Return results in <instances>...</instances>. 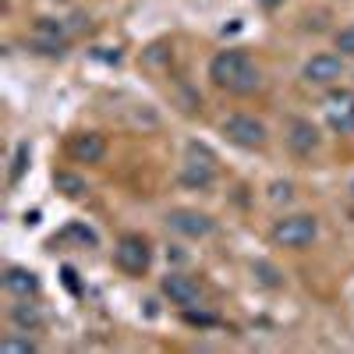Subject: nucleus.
<instances>
[{"mask_svg":"<svg viewBox=\"0 0 354 354\" xmlns=\"http://www.w3.org/2000/svg\"><path fill=\"white\" fill-rule=\"evenodd\" d=\"M273 198H290V185H273Z\"/></svg>","mask_w":354,"mask_h":354,"instance_id":"nucleus-22","label":"nucleus"},{"mask_svg":"<svg viewBox=\"0 0 354 354\" xmlns=\"http://www.w3.org/2000/svg\"><path fill=\"white\" fill-rule=\"evenodd\" d=\"M337 50L347 53V57H354V25H351V28H340V32H337Z\"/></svg>","mask_w":354,"mask_h":354,"instance_id":"nucleus-20","label":"nucleus"},{"mask_svg":"<svg viewBox=\"0 0 354 354\" xmlns=\"http://www.w3.org/2000/svg\"><path fill=\"white\" fill-rule=\"evenodd\" d=\"M0 351L4 354H36L39 344L36 340H21V337H4L0 340Z\"/></svg>","mask_w":354,"mask_h":354,"instance_id":"nucleus-17","label":"nucleus"},{"mask_svg":"<svg viewBox=\"0 0 354 354\" xmlns=\"http://www.w3.org/2000/svg\"><path fill=\"white\" fill-rule=\"evenodd\" d=\"M68 241H78V248H96L100 238H96V230H93V227H85V223L75 220V223H68L61 234H53V238H50L53 248H57V245H68Z\"/></svg>","mask_w":354,"mask_h":354,"instance_id":"nucleus-14","label":"nucleus"},{"mask_svg":"<svg viewBox=\"0 0 354 354\" xmlns=\"http://www.w3.org/2000/svg\"><path fill=\"white\" fill-rule=\"evenodd\" d=\"M185 322H192V326H216V315H209V312H195V308H185Z\"/></svg>","mask_w":354,"mask_h":354,"instance_id":"nucleus-19","label":"nucleus"},{"mask_svg":"<svg viewBox=\"0 0 354 354\" xmlns=\"http://www.w3.org/2000/svg\"><path fill=\"white\" fill-rule=\"evenodd\" d=\"M301 78L308 85H337L344 78V61L337 53H315L312 61H305Z\"/></svg>","mask_w":354,"mask_h":354,"instance_id":"nucleus-8","label":"nucleus"},{"mask_svg":"<svg viewBox=\"0 0 354 354\" xmlns=\"http://www.w3.org/2000/svg\"><path fill=\"white\" fill-rule=\"evenodd\" d=\"M220 131L227 135V142L241 145V149H262L266 138H270L266 124H262V121H255L252 113H230L227 121L220 124Z\"/></svg>","mask_w":354,"mask_h":354,"instance_id":"nucleus-5","label":"nucleus"},{"mask_svg":"<svg viewBox=\"0 0 354 354\" xmlns=\"http://www.w3.org/2000/svg\"><path fill=\"white\" fill-rule=\"evenodd\" d=\"M270 238H273V245H283V248H308L319 238V220L308 216V213L283 216V220L273 223Z\"/></svg>","mask_w":354,"mask_h":354,"instance_id":"nucleus-3","label":"nucleus"},{"mask_svg":"<svg viewBox=\"0 0 354 354\" xmlns=\"http://www.w3.org/2000/svg\"><path fill=\"white\" fill-rule=\"evenodd\" d=\"M75 277H78V273L71 270V266H64V283H68V287H71V290L78 294V280H75Z\"/></svg>","mask_w":354,"mask_h":354,"instance_id":"nucleus-21","label":"nucleus"},{"mask_svg":"<svg viewBox=\"0 0 354 354\" xmlns=\"http://www.w3.org/2000/svg\"><path fill=\"white\" fill-rule=\"evenodd\" d=\"M113 266L128 277H145L153 266V248L149 241L142 238V234H124L121 241L113 248Z\"/></svg>","mask_w":354,"mask_h":354,"instance_id":"nucleus-2","label":"nucleus"},{"mask_svg":"<svg viewBox=\"0 0 354 354\" xmlns=\"http://www.w3.org/2000/svg\"><path fill=\"white\" fill-rule=\"evenodd\" d=\"M68 156L75 163H100L106 156V138L100 131H78L68 138Z\"/></svg>","mask_w":354,"mask_h":354,"instance_id":"nucleus-10","label":"nucleus"},{"mask_svg":"<svg viewBox=\"0 0 354 354\" xmlns=\"http://www.w3.org/2000/svg\"><path fill=\"white\" fill-rule=\"evenodd\" d=\"M213 181H216V156L205 149V145L192 142V145H188V163H185V170H181V185L205 192Z\"/></svg>","mask_w":354,"mask_h":354,"instance_id":"nucleus-4","label":"nucleus"},{"mask_svg":"<svg viewBox=\"0 0 354 354\" xmlns=\"http://www.w3.org/2000/svg\"><path fill=\"white\" fill-rule=\"evenodd\" d=\"M4 290L15 294V298H36V294H39V277L32 270H25V266H8Z\"/></svg>","mask_w":354,"mask_h":354,"instance_id":"nucleus-13","label":"nucleus"},{"mask_svg":"<svg viewBox=\"0 0 354 354\" xmlns=\"http://www.w3.org/2000/svg\"><path fill=\"white\" fill-rule=\"evenodd\" d=\"M25 167H28V145L21 142L18 149H15V167H11V185H18V181H21V174H25Z\"/></svg>","mask_w":354,"mask_h":354,"instance_id":"nucleus-18","label":"nucleus"},{"mask_svg":"<svg viewBox=\"0 0 354 354\" xmlns=\"http://www.w3.org/2000/svg\"><path fill=\"white\" fill-rule=\"evenodd\" d=\"M255 4H262V8H266V11H277V8H280V4H283V0H255Z\"/></svg>","mask_w":354,"mask_h":354,"instance_id":"nucleus-23","label":"nucleus"},{"mask_svg":"<svg viewBox=\"0 0 354 354\" xmlns=\"http://www.w3.org/2000/svg\"><path fill=\"white\" fill-rule=\"evenodd\" d=\"M11 322H15V326L18 330H39L43 326V312L36 308V305H28V298H21V305H15L11 308Z\"/></svg>","mask_w":354,"mask_h":354,"instance_id":"nucleus-15","label":"nucleus"},{"mask_svg":"<svg viewBox=\"0 0 354 354\" xmlns=\"http://www.w3.org/2000/svg\"><path fill=\"white\" fill-rule=\"evenodd\" d=\"M287 145L294 156H312L319 149V128L312 121H301V117H294L287 124Z\"/></svg>","mask_w":354,"mask_h":354,"instance_id":"nucleus-12","label":"nucleus"},{"mask_svg":"<svg viewBox=\"0 0 354 354\" xmlns=\"http://www.w3.org/2000/svg\"><path fill=\"white\" fill-rule=\"evenodd\" d=\"M167 227H170L174 234H181V238L198 241V238H209L216 223H213V216H205V213H198V209H170V213H167Z\"/></svg>","mask_w":354,"mask_h":354,"instance_id":"nucleus-7","label":"nucleus"},{"mask_svg":"<svg viewBox=\"0 0 354 354\" xmlns=\"http://www.w3.org/2000/svg\"><path fill=\"white\" fill-rule=\"evenodd\" d=\"M160 290H163V298H170V305H177V308H195L202 301V287L185 273H167Z\"/></svg>","mask_w":354,"mask_h":354,"instance_id":"nucleus-9","label":"nucleus"},{"mask_svg":"<svg viewBox=\"0 0 354 354\" xmlns=\"http://www.w3.org/2000/svg\"><path fill=\"white\" fill-rule=\"evenodd\" d=\"M209 78L216 88H223L230 96H252L262 85V71L245 50H220L209 61Z\"/></svg>","mask_w":354,"mask_h":354,"instance_id":"nucleus-1","label":"nucleus"},{"mask_svg":"<svg viewBox=\"0 0 354 354\" xmlns=\"http://www.w3.org/2000/svg\"><path fill=\"white\" fill-rule=\"evenodd\" d=\"M32 46L39 53H57L61 57L68 50V36H64V25L53 21V18H39L36 21V32H32Z\"/></svg>","mask_w":354,"mask_h":354,"instance_id":"nucleus-11","label":"nucleus"},{"mask_svg":"<svg viewBox=\"0 0 354 354\" xmlns=\"http://www.w3.org/2000/svg\"><path fill=\"white\" fill-rule=\"evenodd\" d=\"M322 113H326L330 131L351 135L354 131V93L351 88H330L326 103H322Z\"/></svg>","mask_w":354,"mask_h":354,"instance_id":"nucleus-6","label":"nucleus"},{"mask_svg":"<svg viewBox=\"0 0 354 354\" xmlns=\"http://www.w3.org/2000/svg\"><path fill=\"white\" fill-rule=\"evenodd\" d=\"M53 188L61 192V195H68V198H82L88 192V185L82 181L78 174H71V170H57L53 174Z\"/></svg>","mask_w":354,"mask_h":354,"instance_id":"nucleus-16","label":"nucleus"}]
</instances>
